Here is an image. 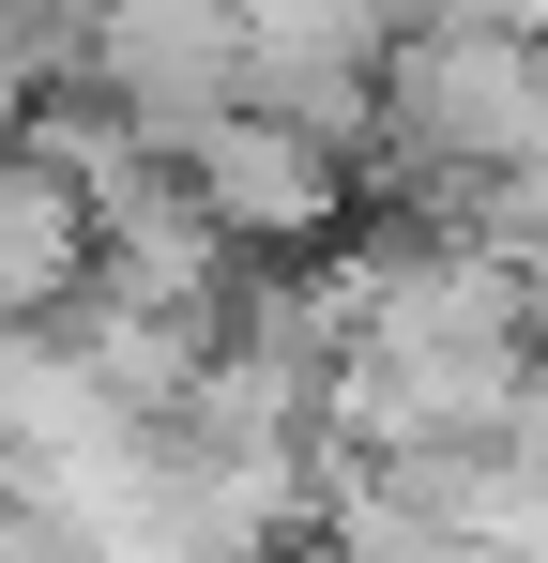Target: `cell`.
Masks as SVG:
<instances>
[{
    "label": "cell",
    "instance_id": "1",
    "mask_svg": "<svg viewBox=\"0 0 548 563\" xmlns=\"http://www.w3.org/2000/svg\"><path fill=\"white\" fill-rule=\"evenodd\" d=\"M548 153V31L442 15L381 62V184H518Z\"/></svg>",
    "mask_w": 548,
    "mask_h": 563
},
{
    "label": "cell",
    "instance_id": "2",
    "mask_svg": "<svg viewBox=\"0 0 548 563\" xmlns=\"http://www.w3.org/2000/svg\"><path fill=\"white\" fill-rule=\"evenodd\" d=\"M183 184L213 198V229L260 275H320L336 244H365V153H336L289 107H229L213 137H183Z\"/></svg>",
    "mask_w": 548,
    "mask_h": 563
},
{
    "label": "cell",
    "instance_id": "5",
    "mask_svg": "<svg viewBox=\"0 0 548 563\" xmlns=\"http://www.w3.org/2000/svg\"><path fill=\"white\" fill-rule=\"evenodd\" d=\"M305 563H503L472 518L442 503H412V487H381V472H336V503H320V549Z\"/></svg>",
    "mask_w": 548,
    "mask_h": 563
},
{
    "label": "cell",
    "instance_id": "4",
    "mask_svg": "<svg viewBox=\"0 0 548 563\" xmlns=\"http://www.w3.org/2000/svg\"><path fill=\"white\" fill-rule=\"evenodd\" d=\"M107 289V213L62 153L0 137V320H77Z\"/></svg>",
    "mask_w": 548,
    "mask_h": 563
},
{
    "label": "cell",
    "instance_id": "3",
    "mask_svg": "<svg viewBox=\"0 0 548 563\" xmlns=\"http://www.w3.org/2000/svg\"><path fill=\"white\" fill-rule=\"evenodd\" d=\"M77 92H107L153 153L213 137L229 107L260 92V77H244V0H107V15H91V77H77Z\"/></svg>",
    "mask_w": 548,
    "mask_h": 563
}]
</instances>
